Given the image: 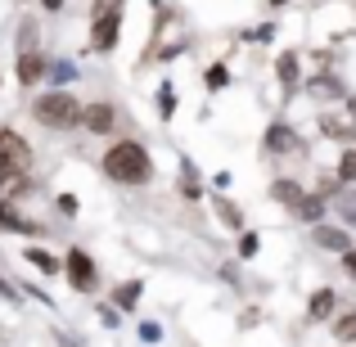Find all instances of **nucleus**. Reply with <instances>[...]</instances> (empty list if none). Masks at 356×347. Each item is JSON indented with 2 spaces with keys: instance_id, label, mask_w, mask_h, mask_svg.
<instances>
[{
  "instance_id": "f257e3e1",
  "label": "nucleus",
  "mask_w": 356,
  "mask_h": 347,
  "mask_svg": "<svg viewBox=\"0 0 356 347\" xmlns=\"http://www.w3.org/2000/svg\"><path fill=\"white\" fill-rule=\"evenodd\" d=\"M104 172H108V181H118V185H145L149 176H154V163H149L145 145L118 140V145H108V154H104Z\"/></svg>"
},
{
  "instance_id": "f03ea898",
  "label": "nucleus",
  "mask_w": 356,
  "mask_h": 347,
  "mask_svg": "<svg viewBox=\"0 0 356 347\" xmlns=\"http://www.w3.org/2000/svg\"><path fill=\"white\" fill-rule=\"evenodd\" d=\"M32 118L41 122V127H50V131H72L81 122V104H77V95H68V90H50V95H41L32 104Z\"/></svg>"
},
{
  "instance_id": "7ed1b4c3",
  "label": "nucleus",
  "mask_w": 356,
  "mask_h": 347,
  "mask_svg": "<svg viewBox=\"0 0 356 347\" xmlns=\"http://www.w3.org/2000/svg\"><path fill=\"white\" fill-rule=\"evenodd\" d=\"M32 167V149L18 131H0V172H27Z\"/></svg>"
},
{
  "instance_id": "20e7f679",
  "label": "nucleus",
  "mask_w": 356,
  "mask_h": 347,
  "mask_svg": "<svg viewBox=\"0 0 356 347\" xmlns=\"http://www.w3.org/2000/svg\"><path fill=\"white\" fill-rule=\"evenodd\" d=\"M118 32H122V9L90 18V50H113V45H118Z\"/></svg>"
},
{
  "instance_id": "39448f33",
  "label": "nucleus",
  "mask_w": 356,
  "mask_h": 347,
  "mask_svg": "<svg viewBox=\"0 0 356 347\" xmlns=\"http://www.w3.org/2000/svg\"><path fill=\"white\" fill-rule=\"evenodd\" d=\"M63 275L72 280V289H95V261H90V252L72 248L68 261H63Z\"/></svg>"
},
{
  "instance_id": "423d86ee",
  "label": "nucleus",
  "mask_w": 356,
  "mask_h": 347,
  "mask_svg": "<svg viewBox=\"0 0 356 347\" xmlns=\"http://www.w3.org/2000/svg\"><path fill=\"white\" fill-rule=\"evenodd\" d=\"M113 122H118V108L113 104H86V108H81V127L95 131V136H108Z\"/></svg>"
},
{
  "instance_id": "0eeeda50",
  "label": "nucleus",
  "mask_w": 356,
  "mask_h": 347,
  "mask_svg": "<svg viewBox=\"0 0 356 347\" xmlns=\"http://www.w3.org/2000/svg\"><path fill=\"white\" fill-rule=\"evenodd\" d=\"M302 149V140H298L293 127H284V122H275V127L266 131V154H298Z\"/></svg>"
},
{
  "instance_id": "6e6552de",
  "label": "nucleus",
  "mask_w": 356,
  "mask_h": 347,
  "mask_svg": "<svg viewBox=\"0 0 356 347\" xmlns=\"http://www.w3.org/2000/svg\"><path fill=\"white\" fill-rule=\"evenodd\" d=\"M41 77H45V59L36 50H23L18 54V81H23V86H36Z\"/></svg>"
},
{
  "instance_id": "1a4fd4ad",
  "label": "nucleus",
  "mask_w": 356,
  "mask_h": 347,
  "mask_svg": "<svg viewBox=\"0 0 356 347\" xmlns=\"http://www.w3.org/2000/svg\"><path fill=\"white\" fill-rule=\"evenodd\" d=\"M316 243H321V248H334V252H348L352 248L348 230H339V226H321V230H316Z\"/></svg>"
},
{
  "instance_id": "9d476101",
  "label": "nucleus",
  "mask_w": 356,
  "mask_h": 347,
  "mask_svg": "<svg viewBox=\"0 0 356 347\" xmlns=\"http://www.w3.org/2000/svg\"><path fill=\"white\" fill-rule=\"evenodd\" d=\"M270 199H275V203H289V208H298L307 194H302V185H298V181H275V185H270Z\"/></svg>"
},
{
  "instance_id": "9b49d317",
  "label": "nucleus",
  "mask_w": 356,
  "mask_h": 347,
  "mask_svg": "<svg viewBox=\"0 0 356 347\" xmlns=\"http://www.w3.org/2000/svg\"><path fill=\"white\" fill-rule=\"evenodd\" d=\"M325 199H330V194H321V190H316V194H307V199L302 203H298V217H302V221H321L325 217Z\"/></svg>"
},
{
  "instance_id": "f8f14e48",
  "label": "nucleus",
  "mask_w": 356,
  "mask_h": 347,
  "mask_svg": "<svg viewBox=\"0 0 356 347\" xmlns=\"http://www.w3.org/2000/svg\"><path fill=\"white\" fill-rule=\"evenodd\" d=\"M0 226H5V230H23V234H41V226H32V221H23V217H18V212L9 208L5 199H0Z\"/></svg>"
},
{
  "instance_id": "ddd939ff",
  "label": "nucleus",
  "mask_w": 356,
  "mask_h": 347,
  "mask_svg": "<svg viewBox=\"0 0 356 347\" xmlns=\"http://www.w3.org/2000/svg\"><path fill=\"white\" fill-rule=\"evenodd\" d=\"M307 312H312V321H325V316H334V289H316Z\"/></svg>"
},
{
  "instance_id": "4468645a",
  "label": "nucleus",
  "mask_w": 356,
  "mask_h": 347,
  "mask_svg": "<svg viewBox=\"0 0 356 347\" xmlns=\"http://www.w3.org/2000/svg\"><path fill=\"white\" fill-rule=\"evenodd\" d=\"M334 203H339V221L343 226H356V190H339Z\"/></svg>"
},
{
  "instance_id": "2eb2a0df",
  "label": "nucleus",
  "mask_w": 356,
  "mask_h": 347,
  "mask_svg": "<svg viewBox=\"0 0 356 347\" xmlns=\"http://www.w3.org/2000/svg\"><path fill=\"white\" fill-rule=\"evenodd\" d=\"M339 181L343 185H356V149H343V158H339Z\"/></svg>"
},
{
  "instance_id": "dca6fc26",
  "label": "nucleus",
  "mask_w": 356,
  "mask_h": 347,
  "mask_svg": "<svg viewBox=\"0 0 356 347\" xmlns=\"http://www.w3.org/2000/svg\"><path fill=\"white\" fill-rule=\"evenodd\" d=\"M334 339H339V343H356V312H348L339 325H334Z\"/></svg>"
},
{
  "instance_id": "f3484780",
  "label": "nucleus",
  "mask_w": 356,
  "mask_h": 347,
  "mask_svg": "<svg viewBox=\"0 0 356 347\" xmlns=\"http://www.w3.org/2000/svg\"><path fill=\"white\" fill-rule=\"evenodd\" d=\"M275 72H280V81H284V86H293V81H298V59H293V54H280Z\"/></svg>"
},
{
  "instance_id": "a211bd4d",
  "label": "nucleus",
  "mask_w": 356,
  "mask_h": 347,
  "mask_svg": "<svg viewBox=\"0 0 356 347\" xmlns=\"http://www.w3.org/2000/svg\"><path fill=\"white\" fill-rule=\"evenodd\" d=\"M27 261H36V266H41L45 275H54V271H59V261H54V252H45V248H27Z\"/></svg>"
},
{
  "instance_id": "6ab92c4d",
  "label": "nucleus",
  "mask_w": 356,
  "mask_h": 347,
  "mask_svg": "<svg viewBox=\"0 0 356 347\" xmlns=\"http://www.w3.org/2000/svg\"><path fill=\"white\" fill-rule=\"evenodd\" d=\"M136 298H140V280H127V284L113 293V302L118 307H136Z\"/></svg>"
},
{
  "instance_id": "aec40b11",
  "label": "nucleus",
  "mask_w": 356,
  "mask_h": 347,
  "mask_svg": "<svg viewBox=\"0 0 356 347\" xmlns=\"http://www.w3.org/2000/svg\"><path fill=\"white\" fill-rule=\"evenodd\" d=\"M203 81H208V90H221V86H226V81H230V72L221 68V63H212V68L203 72Z\"/></svg>"
},
{
  "instance_id": "412c9836",
  "label": "nucleus",
  "mask_w": 356,
  "mask_h": 347,
  "mask_svg": "<svg viewBox=\"0 0 356 347\" xmlns=\"http://www.w3.org/2000/svg\"><path fill=\"white\" fill-rule=\"evenodd\" d=\"M217 212H221V221H226V226H243V221H239V208H235V203H226V199H217Z\"/></svg>"
},
{
  "instance_id": "4be33fe9",
  "label": "nucleus",
  "mask_w": 356,
  "mask_h": 347,
  "mask_svg": "<svg viewBox=\"0 0 356 347\" xmlns=\"http://www.w3.org/2000/svg\"><path fill=\"white\" fill-rule=\"evenodd\" d=\"M316 95H343V86H339L334 77H325V72H321V81H316Z\"/></svg>"
},
{
  "instance_id": "5701e85b",
  "label": "nucleus",
  "mask_w": 356,
  "mask_h": 347,
  "mask_svg": "<svg viewBox=\"0 0 356 347\" xmlns=\"http://www.w3.org/2000/svg\"><path fill=\"white\" fill-rule=\"evenodd\" d=\"M158 108H163V118H172V108H176V99H172V86H163V90H158Z\"/></svg>"
},
{
  "instance_id": "b1692460",
  "label": "nucleus",
  "mask_w": 356,
  "mask_h": 347,
  "mask_svg": "<svg viewBox=\"0 0 356 347\" xmlns=\"http://www.w3.org/2000/svg\"><path fill=\"white\" fill-rule=\"evenodd\" d=\"M113 9H122V0H95V5H90V18H99V14H113Z\"/></svg>"
},
{
  "instance_id": "393cba45",
  "label": "nucleus",
  "mask_w": 356,
  "mask_h": 347,
  "mask_svg": "<svg viewBox=\"0 0 356 347\" xmlns=\"http://www.w3.org/2000/svg\"><path fill=\"white\" fill-rule=\"evenodd\" d=\"M239 257H257V234H243L239 239Z\"/></svg>"
},
{
  "instance_id": "a878e982",
  "label": "nucleus",
  "mask_w": 356,
  "mask_h": 347,
  "mask_svg": "<svg viewBox=\"0 0 356 347\" xmlns=\"http://www.w3.org/2000/svg\"><path fill=\"white\" fill-rule=\"evenodd\" d=\"M32 45H36V27L23 23V50H32Z\"/></svg>"
},
{
  "instance_id": "bb28decb",
  "label": "nucleus",
  "mask_w": 356,
  "mask_h": 347,
  "mask_svg": "<svg viewBox=\"0 0 356 347\" xmlns=\"http://www.w3.org/2000/svg\"><path fill=\"white\" fill-rule=\"evenodd\" d=\"M343 266H348V275L356 280V248H348V252H343Z\"/></svg>"
},
{
  "instance_id": "cd10ccee",
  "label": "nucleus",
  "mask_w": 356,
  "mask_h": 347,
  "mask_svg": "<svg viewBox=\"0 0 356 347\" xmlns=\"http://www.w3.org/2000/svg\"><path fill=\"white\" fill-rule=\"evenodd\" d=\"M41 9H50V14H59V9H63V0H41Z\"/></svg>"
},
{
  "instance_id": "c85d7f7f",
  "label": "nucleus",
  "mask_w": 356,
  "mask_h": 347,
  "mask_svg": "<svg viewBox=\"0 0 356 347\" xmlns=\"http://www.w3.org/2000/svg\"><path fill=\"white\" fill-rule=\"evenodd\" d=\"M348 113H352V122H356V99H348Z\"/></svg>"
},
{
  "instance_id": "c756f323",
  "label": "nucleus",
  "mask_w": 356,
  "mask_h": 347,
  "mask_svg": "<svg viewBox=\"0 0 356 347\" xmlns=\"http://www.w3.org/2000/svg\"><path fill=\"white\" fill-rule=\"evenodd\" d=\"M0 293H5V298H14V293H9V284H5V280H0Z\"/></svg>"
},
{
  "instance_id": "7c9ffc66",
  "label": "nucleus",
  "mask_w": 356,
  "mask_h": 347,
  "mask_svg": "<svg viewBox=\"0 0 356 347\" xmlns=\"http://www.w3.org/2000/svg\"><path fill=\"white\" fill-rule=\"evenodd\" d=\"M270 5H284V0H270Z\"/></svg>"
}]
</instances>
